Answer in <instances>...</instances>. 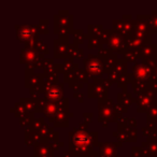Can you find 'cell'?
I'll use <instances>...</instances> for the list:
<instances>
[{"instance_id":"cell-1","label":"cell","mask_w":157,"mask_h":157,"mask_svg":"<svg viewBox=\"0 0 157 157\" xmlns=\"http://www.w3.org/2000/svg\"><path fill=\"white\" fill-rule=\"evenodd\" d=\"M99 145L98 131L88 130V123H80L68 133V147L75 157H85L95 152Z\"/></svg>"},{"instance_id":"cell-2","label":"cell","mask_w":157,"mask_h":157,"mask_svg":"<svg viewBox=\"0 0 157 157\" xmlns=\"http://www.w3.org/2000/svg\"><path fill=\"white\" fill-rule=\"evenodd\" d=\"M73 15L68 10H59L53 15V33L58 38H69L74 30Z\"/></svg>"},{"instance_id":"cell-3","label":"cell","mask_w":157,"mask_h":157,"mask_svg":"<svg viewBox=\"0 0 157 157\" xmlns=\"http://www.w3.org/2000/svg\"><path fill=\"white\" fill-rule=\"evenodd\" d=\"M25 88H28L30 97L41 98L43 95V86L45 81L44 73H37L35 70L25 68Z\"/></svg>"},{"instance_id":"cell-4","label":"cell","mask_w":157,"mask_h":157,"mask_svg":"<svg viewBox=\"0 0 157 157\" xmlns=\"http://www.w3.org/2000/svg\"><path fill=\"white\" fill-rule=\"evenodd\" d=\"M63 108H69V99L67 97L59 99V100L53 101L41 97L40 98V111L43 113L44 117L48 118V121L53 124L55 121V116L58 113V111Z\"/></svg>"},{"instance_id":"cell-5","label":"cell","mask_w":157,"mask_h":157,"mask_svg":"<svg viewBox=\"0 0 157 157\" xmlns=\"http://www.w3.org/2000/svg\"><path fill=\"white\" fill-rule=\"evenodd\" d=\"M83 69L87 72L88 76L92 80L94 78H103V74H107L105 61L101 57L95 54H88L86 58L83 60Z\"/></svg>"},{"instance_id":"cell-6","label":"cell","mask_w":157,"mask_h":157,"mask_svg":"<svg viewBox=\"0 0 157 157\" xmlns=\"http://www.w3.org/2000/svg\"><path fill=\"white\" fill-rule=\"evenodd\" d=\"M15 30L16 38L20 42L24 43V46L33 44L39 40L40 31L38 24H16Z\"/></svg>"},{"instance_id":"cell-7","label":"cell","mask_w":157,"mask_h":157,"mask_svg":"<svg viewBox=\"0 0 157 157\" xmlns=\"http://www.w3.org/2000/svg\"><path fill=\"white\" fill-rule=\"evenodd\" d=\"M114 101L110 98L107 102L98 103V123H120L124 120V116L121 113H116L114 111Z\"/></svg>"},{"instance_id":"cell-8","label":"cell","mask_w":157,"mask_h":157,"mask_svg":"<svg viewBox=\"0 0 157 157\" xmlns=\"http://www.w3.org/2000/svg\"><path fill=\"white\" fill-rule=\"evenodd\" d=\"M107 48L115 54L123 55L128 50V39L114 31L113 29H109V39L107 42Z\"/></svg>"},{"instance_id":"cell-9","label":"cell","mask_w":157,"mask_h":157,"mask_svg":"<svg viewBox=\"0 0 157 157\" xmlns=\"http://www.w3.org/2000/svg\"><path fill=\"white\" fill-rule=\"evenodd\" d=\"M109 88H107L99 78H94L92 82L87 84V97L88 98H96L98 103L107 102L109 100Z\"/></svg>"},{"instance_id":"cell-10","label":"cell","mask_w":157,"mask_h":157,"mask_svg":"<svg viewBox=\"0 0 157 157\" xmlns=\"http://www.w3.org/2000/svg\"><path fill=\"white\" fill-rule=\"evenodd\" d=\"M112 135H113V137L117 138L118 141L122 143L136 142L138 140V130L136 128L129 127L125 120L117 123V131L112 132Z\"/></svg>"},{"instance_id":"cell-11","label":"cell","mask_w":157,"mask_h":157,"mask_svg":"<svg viewBox=\"0 0 157 157\" xmlns=\"http://www.w3.org/2000/svg\"><path fill=\"white\" fill-rule=\"evenodd\" d=\"M65 94V83L59 82L55 83L52 81H44L43 86V97L48 100L56 101L59 99L63 98Z\"/></svg>"},{"instance_id":"cell-12","label":"cell","mask_w":157,"mask_h":157,"mask_svg":"<svg viewBox=\"0 0 157 157\" xmlns=\"http://www.w3.org/2000/svg\"><path fill=\"white\" fill-rule=\"evenodd\" d=\"M155 93L148 90L147 92L139 95L137 97V112L138 113H147L148 110L157 103V98Z\"/></svg>"},{"instance_id":"cell-13","label":"cell","mask_w":157,"mask_h":157,"mask_svg":"<svg viewBox=\"0 0 157 157\" xmlns=\"http://www.w3.org/2000/svg\"><path fill=\"white\" fill-rule=\"evenodd\" d=\"M97 55H98L99 57H101V58L103 59V61H105L107 73L115 69L116 65H117V63H118V59H120L117 54H115V53H113L112 51H110L108 48L99 46Z\"/></svg>"},{"instance_id":"cell-14","label":"cell","mask_w":157,"mask_h":157,"mask_svg":"<svg viewBox=\"0 0 157 157\" xmlns=\"http://www.w3.org/2000/svg\"><path fill=\"white\" fill-rule=\"evenodd\" d=\"M69 44V38H55L53 40V58L65 60Z\"/></svg>"},{"instance_id":"cell-15","label":"cell","mask_w":157,"mask_h":157,"mask_svg":"<svg viewBox=\"0 0 157 157\" xmlns=\"http://www.w3.org/2000/svg\"><path fill=\"white\" fill-rule=\"evenodd\" d=\"M45 59V55L40 54L33 50L27 48H23L20 53V63H24L25 66L33 65L40 60Z\"/></svg>"},{"instance_id":"cell-16","label":"cell","mask_w":157,"mask_h":157,"mask_svg":"<svg viewBox=\"0 0 157 157\" xmlns=\"http://www.w3.org/2000/svg\"><path fill=\"white\" fill-rule=\"evenodd\" d=\"M153 72V67L145 66L141 63H135L132 66V75L137 81H146L151 80V75Z\"/></svg>"},{"instance_id":"cell-17","label":"cell","mask_w":157,"mask_h":157,"mask_svg":"<svg viewBox=\"0 0 157 157\" xmlns=\"http://www.w3.org/2000/svg\"><path fill=\"white\" fill-rule=\"evenodd\" d=\"M112 29L114 31H116L120 35L126 37L127 39H130L133 35V26L131 25L130 22H127V21L123 20H113L112 21Z\"/></svg>"},{"instance_id":"cell-18","label":"cell","mask_w":157,"mask_h":157,"mask_svg":"<svg viewBox=\"0 0 157 157\" xmlns=\"http://www.w3.org/2000/svg\"><path fill=\"white\" fill-rule=\"evenodd\" d=\"M73 82H78L82 84H88L90 83V76L87 72L84 69H76L74 72L71 73H65L63 74V83H67L69 85L70 83Z\"/></svg>"},{"instance_id":"cell-19","label":"cell","mask_w":157,"mask_h":157,"mask_svg":"<svg viewBox=\"0 0 157 157\" xmlns=\"http://www.w3.org/2000/svg\"><path fill=\"white\" fill-rule=\"evenodd\" d=\"M123 145L122 142H99V157H116V150Z\"/></svg>"},{"instance_id":"cell-20","label":"cell","mask_w":157,"mask_h":157,"mask_svg":"<svg viewBox=\"0 0 157 157\" xmlns=\"http://www.w3.org/2000/svg\"><path fill=\"white\" fill-rule=\"evenodd\" d=\"M73 112H69V108H63L58 111L55 116V121L52 124L54 128L56 127H68L69 126V118L73 117Z\"/></svg>"},{"instance_id":"cell-21","label":"cell","mask_w":157,"mask_h":157,"mask_svg":"<svg viewBox=\"0 0 157 157\" xmlns=\"http://www.w3.org/2000/svg\"><path fill=\"white\" fill-rule=\"evenodd\" d=\"M54 152V148L50 143L39 142L33 145V155L31 157H56Z\"/></svg>"},{"instance_id":"cell-22","label":"cell","mask_w":157,"mask_h":157,"mask_svg":"<svg viewBox=\"0 0 157 157\" xmlns=\"http://www.w3.org/2000/svg\"><path fill=\"white\" fill-rule=\"evenodd\" d=\"M20 102L26 111L30 114L41 113L40 111V98H33V97H21Z\"/></svg>"},{"instance_id":"cell-23","label":"cell","mask_w":157,"mask_h":157,"mask_svg":"<svg viewBox=\"0 0 157 157\" xmlns=\"http://www.w3.org/2000/svg\"><path fill=\"white\" fill-rule=\"evenodd\" d=\"M143 148V157H156L157 156V135L154 138L146 139L141 143Z\"/></svg>"},{"instance_id":"cell-24","label":"cell","mask_w":157,"mask_h":157,"mask_svg":"<svg viewBox=\"0 0 157 157\" xmlns=\"http://www.w3.org/2000/svg\"><path fill=\"white\" fill-rule=\"evenodd\" d=\"M139 54L141 59H156L157 56V44H143L139 48Z\"/></svg>"},{"instance_id":"cell-25","label":"cell","mask_w":157,"mask_h":157,"mask_svg":"<svg viewBox=\"0 0 157 157\" xmlns=\"http://www.w3.org/2000/svg\"><path fill=\"white\" fill-rule=\"evenodd\" d=\"M84 57V50L81 48H78V45L74 43H70L68 46V53H67V58L68 60H80L83 59Z\"/></svg>"},{"instance_id":"cell-26","label":"cell","mask_w":157,"mask_h":157,"mask_svg":"<svg viewBox=\"0 0 157 157\" xmlns=\"http://www.w3.org/2000/svg\"><path fill=\"white\" fill-rule=\"evenodd\" d=\"M137 103V98L130 92H120L117 94V103L129 108L132 103Z\"/></svg>"},{"instance_id":"cell-27","label":"cell","mask_w":157,"mask_h":157,"mask_svg":"<svg viewBox=\"0 0 157 157\" xmlns=\"http://www.w3.org/2000/svg\"><path fill=\"white\" fill-rule=\"evenodd\" d=\"M25 133V145L26 146H33L35 144L42 142V138L37 131H33L29 128H26L24 131Z\"/></svg>"},{"instance_id":"cell-28","label":"cell","mask_w":157,"mask_h":157,"mask_svg":"<svg viewBox=\"0 0 157 157\" xmlns=\"http://www.w3.org/2000/svg\"><path fill=\"white\" fill-rule=\"evenodd\" d=\"M24 48H30V50H33V51H36V52L40 53V54H43V55L50 54V46H48V43H45V41H43V40H38L36 43L30 44V45H25Z\"/></svg>"},{"instance_id":"cell-29","label":"cell","mask_w":157,"mask_h":157,"mask_svg":"<svg viewBox=\"0 0 157 157\" xmlns=\"http://www.w3.org/2000/svg\"><path fill=\"white\" fill-rule=\"evenodd\" d=\"M133 81H135V78H133L132 73H129L128 72V73L120 76L116 85H117V87L120 88V90H122V92H127L128 85L132 83Z\"/></svg>"},{"instance_id":"cell-30","label":"cell","mask_w":157,"mask_h":157,"mask_svg":"<svg viewBox=\"0 0 157 157\" xmlns=\"http://www.w3.org/2000/svg\"><path fill=\"white\" fill-rule=\"evenodd\" d=\"M78 63L76 61L73 60H68V59H65L63 63H60V72L63 74L65 73H71V72H74L76 69H78Z\"/></svg>"},{"instance_id":"cell-31","label":"cell","mask_w":157,"mask_h":157,"mask_svg":"<svg viewBox=\"0 0 157 157\" xmlns=\"http://www.w3.org/2000/svg\"><path fill=\"white\" fill-rule=\"evenodd\" d=\"M131 87H132V90L133 93H135L136 95H141L143 94V93L147 92L150 88H148V82L146 81H137V80H135V81L131 83Z\"/></svg>"},{"instance_id":"cell-32","label":"cell","mask_w":157,"mask_h":157,"mask_svg":"<svg viewBox=\"0 0 157 157\" xmlns=\"http://www.w3.org/2000/svg\"><path fill=\"white\" fill-rule=\"evenodd\" d=\"M142 136L145 137L146 139L150 138H154L157 135V126L154 123H146V126L142 127L141 128Z\"/></svg>"},{"instance_id":"cell-33","label":"cell","mask_w":157,"mask_h":157,"mask_svg":"<svg viewBox=\"0 0 157 157\" xmlns=\"http://www.w3.org/2000/svg\"><path fill=\"white\" fill-rule=\"evenodd\" d=\"M122 58L126 60L127 63H137L138 60H141L139 51L138 50H127L124 54L122 55Z\"/></svg>"},{"instance_id":"cell-34","label":"cell","mask_w":157,"mask_h":157,"mask_svg":"<svg viewBox=\"0 0 157 157\" xmlns=\"http://www.w3.org/2000/svg\"><path fill=\"white\" fill-rule=\"evenodd\" d=\"M103 31H105V28H103V25L101 24H90L87 26V36L97 37L100 39Z\"/></svg>"},{"instance_id":"cell-35","label":"cell","mask_w":157,"mask_h":157,"mask_svg":"<svg viewBox=\"0 0 157 157\" xmlns=\"http://www.w3.org/2000/svg\"><path fill=\"white\" fill-rule=\"evenodd\" d=\"M10 111L13 112L14 115H15L18 120H20V118H22V117H24V116L27 115V114H29L28 112L26 111V109L23 107V105L20 102V101H18V102H16L15 105H14V107L10 108Z\"/></svg>"},{"instance_id":"cell-36","label":"cell","mask_w":157,"mask_h":157,"mask_svg":"<svg viewBox=\"0 0 157 157\" xmlns=\"http://www.w3.org/2000/svg\"><path fill=\"white\" fill-rule=\"evenodd\" d=\"M72 36H73V43L76 44V45L84 43V41L86 40V35L84 33V29L82 28L74 29L73 33H72Z\"/></svg>"},{"instance_id":"cell-37","label":"cell","mask_w":157,"mask_h":157,"mask_svg":"<svg viewBox=\"0 0 157 157\" xmlns=\"http://www.w3.org/2000/svg\"><path fill=\"white\" fill-rule=\"evenodd\" d=\"M50 20L44 18V20H40L38 22V27H39L40 35H48L50 33Z\"/></svg>"},{"instance_id":"cell-38","label":"cell","mask_w":157,"mask_h":157,"mask_svg":"<svg viewBox=\"0 0 157 157\" xmlns=\"http://www.w3.org/2000/svg\"><path fill=\"white\" fill-rule=\"evenodd\" d=\"M127 63H127L126 60H124L123 58H120L115 69H114V71L117 74H120V75H124V74L128 73V71H127Z\"/></svg>"},{"instance_id":"cell-39","label":"cell","mask_w":157,"mask_h":157,"mask_svg":"<svg viewBox=\"0 0 157 157\" xmlns=\"http://www.w3.org/2000/svg\"><path fill=\"white\" fill-rule=\"evenodd\" d=\"M33 120H35V114H27V115H25L24 117L20 118L18 120V123H20V125L22 127H24L25 129L26 128H29L30 127V125L33 124Z\"/></svg>"},{"instance_id":"cell-40","label":"cell","mask_w":157,"mask_h":157,"mask_svg":"<svg viewBox=\"0 0 157 157\" xmlns=\"http://www.w3.org/2000/svg\"><path fill=\"white\" fill-rule=\"evenodd\" d=\"M46 124L45 122V117H38V118H35L33 122V124L30 125V127H29V129L33 131H38L40 130V129L42 128V127L44 126V125Z\"/></svg>"},{"instance_id":"cell-41","label":"cell","mask_w":157,"mask_h":157,"mask_svg":"<svg viewBox=\"0 0 157 157\" xmlns=\"http://www.w3.org/2000/svg\"><path fill=\"white\" fill-rule=\"evenodd\" d=\"M146 121H147L146 123H154V124L157 123V103L153 105L146 113Z\"/></svg>"},{"instance_id":"cell-42","label":"cell","mask_w":157,"mask_h":157,"mask_svg":"<svg viewBox=\"0 0 157 157\" xmlns=\"http://www.w3.org/2000/svg\"><path fill=\"white\" fill-rule=\"evenodd\" d=\"M86 39H87V48H90V50L98 48V46L100 45V39H99V38L86 35Z\"/></svg>"},{"instance_id":"cell-43","label":"cell","mask_w":157,"mask_h":157,"mask_svg":"<svg viewBox=\"0 0 157 157\" xmlns=\"http://www.w3.org/2000/svg\"><path fill=\"white\" fill-rule=\"evenodd\" d=\"M131 155L133 157H143V148H142V146H133L131 148Z\"/></svg>"},{"instance_id":"cell-44","label":"cell","mask_w":157,"mask_h":157,"mask_svg":"<svg viewBox=\"0 0 157 157\" xmlns=\"http://www.w3.org/2000/svg\"><path fill=\"white\" fill-rule=\"evenodd\" d=\"M120 74H117L116 73L114 70H112V71H110V72H108L107 73V78H110L113 83H117V81H118V78H120Z\"/></svg>"},{"instance_id":"cell-45","label":"cell","mask_w":157,"mask_h":157,"mask_svg":"<svg viewBox=\"0 0 157 157\" xmlns=\"http://www.w3.org/2000/svg\"><path fill=\"white\" fill-rule=\"evenodd\" d=\"M114 111H115L116 113L124 114V113H126V112L128 111V108L124 107V105H120V103H115V105H114Z\"/></svg>"},{"instance_id":"cell-46","label":"cell","mask_w":157,"mask_h":157,"mask_svg":"<svg viewBox=\"0 0 157 157\" xmlns=\"http://www.w3.org/2000/svg\"><path fill=\"white\" fill-rule=\"evenodd\" d=\"M124 120L126 121L127 125L131 128H136L138 126V121L135 117H124Z\"/></svg>"},{"instance_id":"cell-47","label":"cell","mask_w":157,"mask_h":157,"mask_svg":"<svg viewBox=\"0 0 157 157\" xmlns=\"http://www.w3.org/2000/svg\"><path fill=\"white\" fill-rule=\"evenodd\" d=\"M83 87H84V84L78 83V82H73V83L69 84V88L73 90V92H78V90H81Z\"/></svg>"},{"instance_id":"cell-48","label":"cell","mask_w":157,"mask_h":157,"mask_svg":"<svg viewBox=\"0 0 157 157\" xmlns=\"http://www.w3.org/2000/svg\"><path fill=\"white\" fill-rule=\"evenodd\" d=\"M51 146H52L53 148H54V151H56V150H59V148H61V147H63L65 146V142H63V141H54V142H51Z\"/></svg>"},{"instance_id":"cell-49","label":"cell","mask_w":157,"mask_h":157,"mask_svg":"<svg viewBox=\"0 0 157 157\" xmlns=\"http://www.w3.org/2000/svg\"><path fill=\"white\" fill-rule=\"evenodd\" d=\"M148 88L155 94H157V80H150L148 81Z\"/></svg>"},{"instance_id":"cell-50","label":"cell","mask_w":157,"mask_h":157,"mask_svg":"<svg viewBox=\"0 0 157 157\" xmlns=\"http://www.w3.org/2000/svg\"><path fill=\"white\" fill-rule=\"evenodd\" d=\"M83 117H84V122L90 124V123L93 121V118H94V114H93L92 112H84Z\"/></svg>"},{"instance_id":"cell-51","label":"cell","mask_w":157,"mask_h":157,"mask_svg":"<svg viewBox=\"0 0 157 157\" xmlns=\"http://www.w3.org/2000/svg\"><path fill=\"white\" fill-rule=\"evenodd\" d=\"M99 80H100V82L107 88H110L112 86V84H113V82H112L111 80H110V78H99Z\"/></svg>"},{"instance_id":"cell-52","label":"cell","mask_w":157,"mask_h":157,"mask_svg":"<svg viewBox=\"0 0 157 157\" xmlns=\"http://www.w3.org/2000/svg\"><path fill=\"white\" fill-rule=\"evenodd\" d=\"M73 97L75 99H78V101L80 103H82L84 101V95L81 92H73Z\"/></svg>"},{"instance_id":"cell-53","label":"cell","mask_w":157,"mask_h":157,"mask_svg":"<svg viewBox=\"0 0 157 157\" xmlns=\"http://www.w3.org/2000/svg\"><path fill=\"white\" fill-rule=\"evenodd\" d=\"M151 80H157V63L153 67V72L151 75Z\"/></svg>"},{"instance_id":"cell-54","label":"cell","mask_w":157,"mask_h":157,"mask_svg":"<svg viewBox=\"0 0 157 157\" xmlns=\"http://www.w3.org/2000/svg\"><path fill=\"white\" fill-rule=\"evenodd\" d=\"M61 157H75V155H74L71 151L68 150V151H65V152L63 153V156Z\"/></svg>"},{"instance_id":"cell-55","label":"cell","mask_w":157,"mask_h":157,"mask_svg":"<svg viewBox=\"0 0 157 157\" xmlns=\"http://www.w3.org/2000/svg\"><path fill=\"white\" fill-rule=\"evenodd\" d=\"M122 18H123V20H125V21H127V22H130V21L133 20L131 14H123Z\"/></svg>"},{"instance_id":"cell-56","label":"cell","mask_w":157,"mask_h":157,"mask_svg":"<svg viewBox=\"0 0 157 157\" xmlns=\"http://www.w3.org/2000/svg\"><path fill=\"white\" fill-rule=\"evenodd\" d=\"M151 13H152V14H154V15H156L157 16V10H152V12H151Z\"/></svg>"},{"instance_id":"cell-57","label":"cell","mask_w":157,"mask_h":157,"mask_svg":"<svg viewBox=\"0 0 157 157\" xmlns=\"http://www.w3.org/2000/svg\"><path fill=\"white\" fill-rule=\"evenodd\" d=\"M102 126H103V127H108V126H109V123H103Z\"/></svg>"},{"instance_id":"cell-58","label":"cell","mask_w":157,"mask_h":157,"mask_svg":"<svg viewBox=\"0 0 157 157\" xmlns=\"http://www.w3.org/2000/svg\"><path fill=\"white\" fill-rule=\"evenodd\" d=\"M157 63V56H156V59H155V65Z\"/></svg>"},{"instance_id":"cell-59","label":"cell","mask_w":157,"mask_h":157,"mask_svg":"<svg viewBox=\"0 0 157 157\" xmlns=\"http://www.w3.org/2000/svg\"><path fill=\"white\" fill-rule=\"evenodd\" d=\"M116 157H120V156H116ZM121 157H122V156H121Z\"/></svg>"},{"instance_id":"cell-60","label":"cell","mask_w":157,"mask_h":157,"mask_svg":"<svg viewBox=\"0 0 157 157\" xmlns=\"http://www.w3.org/2000/svg\"><path fill=\"white\" fill-rule=\"evenodd\" d=\"M130 157H133V156H130Z\"/></svg>"}]
</instances>
